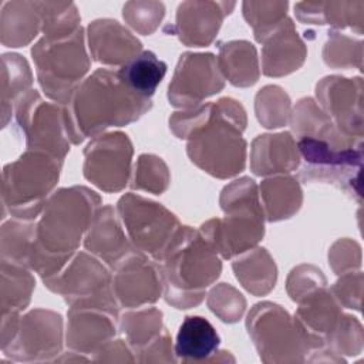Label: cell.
Instances as JSON below:
<instances>
[{"label":"cell","mask_w":364,"mask_h":364,"mask_svg":"<svg viewBox=\"0 0 364 364\" xmlns=\"http://www.w3.org/2000/svg\"><path fill=\"white\" fill-rule=\"evenodd\" d=\"M101 198L85 186L60 188L53 192L38 219L27 267L43 280L60 273L77 253L82 235L90 229Z\"/></svg>","instance_id":"obj_1"},{"label":"cell","mask_w":364,"mask_h":364,"mask_svg":"<svg viewBox=\"0 0 364 364\" xmlns=\"http://www.w3.org/2000/svg\"><path fill=\"white\" fill-rule=\"evenodd\" d=\"M63 108L67 135L78 145L111 127L135 122L152 108V101L127 87L117 71L98 68L75 88Z\"/></svg>","instance_id":"obj_2"},{"label":"cell","mask_w":364,"mask_h":364,"mask_svg":"<svg viewBox=\"0 0 364 364\" xmlns=\"http://www.w3.org/2000/svg\"><path fill=\"white\" fill-rule=\"evenodd\" d=\"M156 263L164 283V297L179 310L200 304L206 289L222 272L219 255L200 232L191 226L178 229Z\"/></svg>","instance_id":"obj_3"},{"label":"cell","mask_w":364,"mask_h":364,"mask_svg":"<svg viewBox=\"0 0 364 364\" xmlns=\"http://www.w3.org/2000/svg\"><path fill=\"white\" fill-rule=\"evenodd\" d=\"M246 111L233 98H220L212 105L209 118L189 136V159L206 173L228 179L239 175L246 165Z\"/></svg>","instance_id":"obj_4"},{"label":"cell","mask_w":364,"mask_h":364,"mask_svg":"<svg viewBox=\"0 0 364 364\" xmlns=\"http://www.w3.org/2000/svg\"><path fill=\"white\" fill-rule=\"evenodd\" d=\"M219 202L225 216L205 222L199 232L222 259H232L253 249L264 235L259 188L243 176L222 189Z\"/></svg>","instance_id":"obj_5"},{"label":"cell","mask_w":364,"mask_h":364,"mask_svg":"<svg viewBox=\"0 0 364 364\" xmlns=\"http://www.w3.org/2000/svg\"><path fill=\"white\" fill-rule=\"evenodd\" d=\"M63 162L50 154L27 149L3 168L1 199L11 216L23 220L38 219L58 182Z\"/></svg>","instance_id":"obj_6"},{"label":"cell","mask_w":364,"mask_h":364,"mask_svg":"<svg viewBox=\"0 0 364 364\" xmlns=\"http://www.w3.org/2000/svg\"><path fill=\"white\" fill-rule=\"evenodd\" d=\"M31 55L41 90L60 105L67 104L91 65L82 27L61 40L40 38L33 46Z\"/></svg>","instance_id":"obj_7"},{"label":"cell","mask_w":364,"mask_h":364,"mask_svg":"<svg viewBox=\"0 0 364 364\" xmlns=\"http://www.w3.org/2000/svg\"><path fill=\"white\" fill-rule=\"evenodd\" d=\"M297 149L304 165L299 178L304 183H328L361 203L363 142L334 145L317 138H297Z\"/></svg>","instance_id":"obj_8"},{"label":"cell","mask_w":364,"mask_h":364,"mask_svg":"<svg viewBox=\"0 0 364 364\" xmlns=\"http://www.w3.org/2000/svg\"><path fill=\"white\" fill-rule=\"evenodd\" d=\"M53 293L60 294L70 307H104L118 314V301L112 291V274L97 257L85 252L75 253L55 276L43 280Z\"/></svg>","instance_id":"obj_9"},{"label":"cell","mask_w":364,"mask_h":364,"mask_svg":"<svg viewBox=\"0 0 364 364\" xmlns=\"http://www.w3.org/2000/svg\"><path fill=\"white\" fill-rule=\"evenodd\" d=\"M247 333L263 363H294L307 360L309 350L294 318L279 304L262 301L246 318Z\"/></svg>","instance_id":"obj_10"},{"label":"cell","mask_w":364,"mask_h":364,"mask_svg":"<svg viewBox=\"0 0 364 364\" xmlns=\"http://www.w3.org/2000/svg\"><path fill=\"white\" fill-rule=\"evenodd\" d=\"M117 212L134 249L155 262H159L181 228L171 210L135 193L122 195L117 203Z\"/></svg>","instance_id":"obj_11"},{"label":"cell","mask_w":364,"mask_h":364,"mask_svg":"<svg viewBox=\"0 0 364 364\" xmlns=\"http://www.w3.org/2000/svg\"><path fill=\"white\" fill-rule=\"evenodd\" d=\"M14 112L27 149L64 161L71 141L65 129L63 105L47 102L36 90H30L16 101Z\"/></svg>","instance_id":"obj_12"},{"label":"cell","mask_w":364,"mask_h":364,"mask_svg":"<svg viewBox=\"0 0 364 364\" xmlns=\"http://www.w3.org/2000/svg\"><path fill=\"white\" fill-rule=\"evenodd\" d=\"M132 154L127 134L117 131L97 135L84 148L85 179L107 193L122 191L129 181Z\"/></svg>","instance_id":"obj_13"},{"label":"cell","mask_w":364,"mask_h":364,"mask_svg":"<svg viewBox=\"0 0 364 364\" xmlns=\"http://www.w3.org/2000/svg\"><path fill=\"white\" fill-rule=\"evenodd\" d=\"M225 78L212 53H183L168 85L169 104L188 109L220 92Z\"/></svg>","instance_id":"obj_14"},{"label":"cell","mask_w":364,"mask_h":364,"mask_svg":"<svg viewBox=\"0 0 364 364\" xmlns=\"http://www.w3.org/2000/svg\"><path fill=\"white\" fill-rule=\"evenodd\" d=\"M63 317L36 309L20 317L14 337L1 351L14 361H48L61 353Z\"/></svg>","instance_id":"obj_15"},{"label":"cell","mask_w":364,"mask_h":364,"mask_svg":"<svg viewBox=\"0 0 364 364\" xmlns=\"http://www.w3.org/2000/svg\"><path fill=\"white\" fill-rule=\"evenodd\" d=\"M316 98L320 108L347 136L363 139V78L328 75L316 84Z\"/></svg>","instance_id":"obj_16"},{"label":"cell","mask_w":364,"mask_h":364,"mask_svg":"<svg viewBox=\"0 0 364 364\" xmlns=\"http://www.w3.org/2000/svg\"><path fill=\"white\" fill-rule=\"evenodd\" d=\"M294 314L296 326L310 354H327L331 361H343L341 357L327 350L326 344L337 327L343 311L338 301L326 286L313 290L299 301ZM314 357L310 360L313 361Z\"/></svg>","instance_id":"obj_17"},{"label":"cell","mask_w":364,"mask_h":364,"mask_svg":"<svg viewBox=\"0 0 364 364\" xmlns=\"http://www.w3.org/2000/svg\"><path fill=\"white\" fill-rule=\"evenodd\" d=\"M112 291L119 307L135 309L155 303L164 291L158 263L134 250L114 269Z\"/></svg>","instance_id":"obj_18"},{"label":"cell","mask_w":364,"mask_h":364,"mask_svg":"<svg viewBox=\"0 0 364 364\" xmlns=\"http://www.w3.org/2000/svg\"><path fill=\"white\" fill-rule=\"evenodd\" d=\"M235 6V1H182L172 31L188 47H206L215 40L223 18Z\"/></svg>","instance_id":"obj_19"},{"label":"cell","mask_w":364,"mask_h":364,"mask_svg":"<svg viewBox=\"0 0 364 364\" xmlns=\"http://www.w3.org/2000/svg\"><path fill=\"white\" fill-rule=\"evenodd\" d=\"M67 321V346L75 353H95L117 333L118 314L95 306L70 307Z\"/></svg>","instance_id":"obj_20"},{"label":"cell","mask_w":364,"mask_h":364,"mask_svg":"<svg viewBox=\"0 0 364 364\" xmlns=\"http://www.w3.org/2000/svg\"><path fill=\"white\" fill-rule=\"evenodd\" d=\"M90 54L94 61L105 65H125L142 51L141 41L121 23L100 18L87 28Z\"/></svg>","instance_id":"obj_21"},{"label":"cell","mask_w":364,"mask_h":364,"mask_svg":"<svg viewBox=\"0 0 364 364\" xmlns=\"http://www.w3.org/2000/svg\"><path fill=\"white\" fill-rule=\"evenodd\" d=\"M84 247L109 269H115L135 249L125 236L111 205L100 208L84 237Z\"/></svg>","instance_id":"obj_22"},{"label":"cell","mask_w":364,"mask_h":364,"mask_svg":"<svg viewBox=\"0 0 364 364\" xmlns=\"http://www.w3.org/2000/svg\"><path fill=\"white\" fill-rule=\"evenodd\" d=\"M262 44V71L267 77H283L299 70L307 55L306 46L289 17Z\"/></svg>","instance_id":"obj_23"},{"label":"cell","mask_w":364,"mask_h":364,"mask_svg":"<svg viewBox=\"0 0 364 364\" xmlns=\"http://www.w3.org/2000/svg\"><path fill=\"white\" fill-rule=\"evenodd\" d=\"M300 165L297 142L290 132L263 134L253 139L250 169L257 176L284 175Z\"/></svg>","instance_id":"obj_24"},{"label":"cell","mask_w":364,"mask_h":364,"mask_svg":"<svg viewBox=\"0 0 364 364\" xmlns=\"http://www.w3.org/2000/svg\"><path fill=\"white\" fill-rule=\"evenodd\" d=\"M220 337L202 316H186L179 326L173 353L183 363H203L216 353Z\"/></svg>","instance_id":"obj_25"},{"label":"cell","mask_w":364,"mask_h":364,"mask_svg":"<svg viewBox=\"0 0 364 364\" xmlns=\"http://www.w3.org/2000/svg\"><path fill=\"white\" fill-rule=\"evenodd\" d=\"M290 125L296 138H317L343 146L363 142V139H354L344 135L320 108L316 100L310 97L297 101L290 115Z\"/></svg>","instance_id":"obj_26"},{"label":"cell","mask_w":364,"mask_h":364,"mask_svg":"<svg viewBox=\"0 0 364 364\" xmlns=\"http://www.w3.org/2000/svg\"><path fill=\"white\" fill-rule=\"evenodd\" d=\"M264 219L277 222L291 218L301 206L303 192L296 178L290 175H276L262 181L259 186Z\"/></svg>","instance_id":"obj_27"},{"label":"cell","mask_w":364,"mask_h":364,"mask_svg":"<svg viewBox=\"0 0 364 364\" xmlns=\"http://www.w3.org/2000/svg\"><path fill=\"white\" fill-rule=\"evenodd\" d=\"M216 60L223 78L235 87H250L259 80L257 53L246 40L222 43Z\"/></svg>","instance_id":"obj_28"},{"label":"cell","mask_w":364,"mask_h":364,"mask_svg":"<svg viewBox=\"0 0 364 364\" xmlns=\"http://www.w3.org/2000/svg\"><path fill=\"white\" fill-rule=\"evenodd\" d=\"M232 269L240 284L255 296L267 294L276 284L277 267L263 247L250 249L232 262Z\"/></svg>","instance_id":"obj_29"},{"label":"cell","mask_w":364,"mask_h":364,"mask_svg":"<svg viewBox=\"0 0 364 364\" xmlns=\"http://www.w3.org/2000/svg\"><path fill=\"white\" fill-rule=\"evenodd\" d=\"M41 30L36 1H9L1 10V43L23 47Z\"/></svg>","instance_id":"obj_30"},{"label":"cell","mask_w":364,"mask_h":364,"mask_svg":"<svg viewBox=\"0 0 364 364\" xmlns=\"http://www.w3.org/2000/svg\"><path fill=\"white\" fill-rule=\"evenodd\" d=\"M122 82L134 92L151 98L166 74V64L155 53L145 50L122 65L118 71Z\"/></svg>","instance_id":"obj_31"},{"label":"cell","mask_w":364,"mask_h":364,"mask_svg":"<svg viewBox=\"0 0 364 364\" xmlns=\"http://www.w3.org/2000/svg\"><path fill=\"white\" fill-rule=\"evenodd\" d=\"M34 286V277L26 266L1 260V314L24 310Z\"/></svg>","instance_id":"obj_32"},{"label":"cell","mask_w":364,"mask_h":364,"mask_svg":"<svg viewBox=\"0 0 364 364\" xmlns=\"http://www.w3.org/2000/svg\"><path fill=\"white\" fill-rule=\"evenodd\" d=\"M119 327L132 353L138 354L164 331L162 311L155 307L127 311L119 320Z\"/></svg>","instance_id":"obj_33"},{"label":"cell","mask_w":364,"mask_h":364,"mask_svg":"<svg viewBox=\"0 0 364 364\" xmlns=\"http://www.w3.org/2000/svg\"><path fill=\"white\" fill-rule=\"evenodd\" d=\"M41 31L48 40H61L74 34L81 17L71 1H36Z\"/></svg>","instance_id":"obj_34"},{"label":"cell","mask_w":364,"mask_h":364,"mask_svg":"<svg viewBox=\"0 0 364 364\" xmlns=\"http://www.w3.org/2000/svg\"><path fill=\"white\" fill-rule=\"evenodd\" d=\"M3 81H1V111L3 125L7 124V115L11 114V104L30 91L33 74L27 61L20 54H3Z\"/></svg>","instance_id":"obj_35"},{"label":"cell","mask_w":364,"mask_h":364,"mask_svg":"<svg viewBox=\"0 0 364 364\" xmlns=\"http://www.w3.org/2000/svg\"><path fill=\"white\" fill-rule=\"evenodd\" d=\"M36 233V220L11 219L1 228V260L28 264ZM28 269V267H27Z\"/></svg>","instance_id":"obj_36"},{"label":"cell","mask_w":364,"mask_h":364,"mask_svg":"<svg viewBox=\"0 0 364 364\" xmlns=\"http://www.w3.org/2000/svg\"><path fill=\"white\" fill-rule=\"evenodd\" d=\"M287 1H245L243 17L253 28L255 38L263 43L287 17Z\"/></svg>","instance_id":"obj_37"},{"label":"cell","mask_w":364,"mask_h":364,"mask_svg":"<svg viewBox=\"0 0 364 364\" xmlns=\"http://www.w3.org/2000/svg\"><path fill=\"white\" fill-rule=\"evenodd\" d=\"M255 111L259 122L266 128L284 127L290 121V98L279 85H266L255 98Z\"/></svg>","instance_id":"obj_38"},{"label":"cell","mask_w":364,"mask_h":364,"mask_svg":"<svg viewBox=\"0 0 364 364\" xmlns=\"http://www.w3.org/2000/svg\"><path fill=\"white\" fill-rule=\"evenodd\" d=\"M323 60L331 68H363V41L337 31H328Z\"/></svg>","instance_id":"obj_39"},{"label":"cell","mask_w":364,"mask_h":364,"mask_svg":"<svg viewBox=\"0 0 364 364\" xmlns=\"http://www.w3.org/2000/svg\"><path fill=\"white\" fill-rule=\"evenodd\" d=\"M171 182V173L162 158L154 154H142L136 159L131 188L161 195Z\"/></svg>","instance_id":"obj_40"},{"label":"cell","mask_w":364,"mask_h":364,"mask_svg":"<svg viewBox=\"0 0 364 364\" xmlns=\"http://www.w3.org/2000/svg\"><path fill=\"white\" fill-rule=\"evenodd\" d=\"M363 341L364 336L360 321L355 317L343 313L337 327L328 337L326 347L338 357L357 355L363 350Z\"/></svg>","instance_id":"obj_41"},{"label":"cell","mask_w":364,"mask_h":364,"mask_svg":"<svg viewBox=\"0 0 364 364\" xmlns=\"http://www.w3.org/2000/svg\"><path fill=\"white\" fill-rule=\"evenodd\" d=\"M323 24L336 28H351L358 36L363 34L364 1H321Z\"/></svg>","instance_id":"obj_42"},{"label":"cell","mask_w":364,"mask_h":364,"mask_svg":"<svg viewBox=\"0 0 364 364\" xmlns=\"http://www.w3.org/2000/svg\"><path fill=\"white\" fill-rule=\"evenodd\" d=\"M208 306L222 321L236 323L245 313L246 300L230 284L219 283L209 291Z\"/></svg>","instance_id":"obj_43"},{"label":"cell","mask_w":364,"mask_h":364,"mask_svg":"<svg viewBox=\"0 0 364 364\" xmlns=\"http://www.w3.org/2000/svg\"><path fill=\"white\" fill-rule=\"evenodd\" d=\"M124 20L139 34L151 36L165 16L161 1H128L122 7Z\"/></svg>","instance_id":"obj_44"},{"label":"cell","mask_w":364,"mask_h":364,"mask_svg":"<svg viewBox=\"0 0 364 364\" xmlns=\"http://www.w3.org/2000/svg\"><path fill=\"white\" fill-rule=\"evenodd\" d=\"M326 277L323 272L311 264H301L294 267L286 283L287 293L293 301H299L313 290L326 286Z\"/></svg>","instance_id":"obj_45"},{"label":"cell","mask_w":364,"mask_h":364,"mask_svg":"<svg viewBox=\"0 0 364 364\" xmlns=\"http://www.w3.org/2000/svg\"><path fill=\"white\" fill-rule=\"evenodd\" d=\"M328 264L336 274H343L360 269L361 247L355 240L348 237L338 239L328 250Z\"/></svg>","instance_id":"obj_46"},{"label":"cell","mask_w":364,"mask_h":364,"mask_svg":"<svg viewBox=\"0 0 364 364\" xmlns=\"http://www.w3.org/2000/svg\"><path fill=\"white\" fill-rule=\"evenodd\" d=\"M330 291L340 306L360 311L363 296V273L360 270H353L340 274V279L330 287Z\"/></svg>","instance_id":"obj_47"},{"label":"cell","mask_w":364,"mask_h":364,"mask_svg":"<svg viewBox=\"0 0 364 364\" xmlns=\"http://www.w3.org/2000/svg\"><path fill=\"white\" fill-rule=\"evenodd\" d=\"M213 102L200 104L193 108L173 112L169 117V128L179 139H188V136L200 127L210 115Z\"/></svg>","instance_id":"obj_48"},{"label":"cell","mask_w":364,"mask_h":364,"mask_svg":"<svg viewBox=\"0 0 364 364\" xmlns=\"http://www.w3.org/2000/svg\"><path fill=\"white\" fill-rule=\"evenodd\" d=\"M171 337L166 328L151 343L148 344L144 350L138 353V357L135 358L139 363H173L176 358L172 355V344H171Z\"/></svg>","instance_id":"obj_49"},{"label":"cell","mask_w":364,"mask_h":364,"mask_svg":"<svg viewBox=\"0 0 364 364\" xmlns=\"http://www.w3.org/2000/svg\"><path fill=\"white\" fill-rule=\"evenodd\" d=\"M94 361H135L132 350L122 340H109L94 353Z\"/></svg>","instance_id":"obj_50"}]
</instances>
